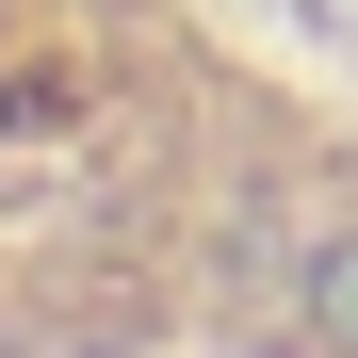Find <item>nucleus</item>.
I'll return each instance as SVG.
<instances>
[{
  "label": "nucleus",
  "instance_id": "1",
  "mask_svg": "<svg viewBox=\"0 0 358 358\" xmlns=\"http://www.w3.org/2000/svg\"><path fill=\"white\" fill-rule=\"evenodd\" d=\"M310 342L358 358V228H326V261H310Z\"/></svg>",
  "mask_w": 358,
  "mask_h": 358
}]
</instances>
